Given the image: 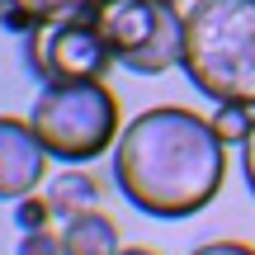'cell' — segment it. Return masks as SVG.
Returning <instances> with one entry per match:
<instances>
[{
    "instance_id": "6da1fadb",
    "label": "cell",
    "mask_w": 255,
    "mask_h": 255,
    "mask_svg": "<svg viewBox=\"0 0 255 255\" xmlns=\"http://www.w3.org/2000/svg\"><path fill=\"white\" fill-rule=\"evenodd\" d=\"M114 180L146 218H194L218 199L227 180V142L194 109L156 104L119 132Z\"/></svg>"
},
{
    "instance_id": "7a4b0ae2",
    "label": "cell",
    "mask_w": 255,
    "mask_h": 255,
    "mask_svg": "<svg viewBox=\"0 0 255 255\" xmlns=\"http://www.w3.org/2000/svg\"><path fill=\"white\" fill-rule=\"evenodd\" d=\"M180 66L199 95L255 109V0H194Z\"/></svg>"
},
{
    "instance_id": "3957f363",
    "label": "cell",
    "mask_w": 255,
    "mask_h": 255,
    "mask_svg": "<svg viewBox=\"0 0 255 255\" xmlns=\"http://www.w3.org/2000/svg\"><path fill=\"white\" fill-rule=\"evenodd\" d=\"M47 156L85 165L119 142V100L104 81H57L43 85L28 109Z\"/></svg>"
},
{
    "instance_id": "277c9868",
    "label": "cell",
    "mask_w": 255,
    "mask_h": 255,
    "mask_svg": "<svg viewBox=\"0 0 255 255\" xmlns=\"http://www.w3.org/2000/svg\"><path fill=\"white\" fill-rule=\"evenodd\" d=\"M90 19L109 43L114 66L132 76H165L184 57V14L175 0H100Z\"/></svg>"
},
{
    "instance_id": "5b68a950",
    "label": "cell",
    "mask_w": 255,
    "mask_h": 255,
    "mask_svg": "<svg viewBox=\"0 0 255 255\" xmlns=\"http://www.w3.org/2000/svg\"><path fill=\"white\" fill-rule=\"evenodd\" d=\"M28 38V71L43 85L57 81H104V71L114 66L109 43L100 38L90 14L62 19V24H38Z\"/></svg>"
},
{
    "instance_id": "8992f818",
    "label": "cell",
    "mask_w": 255,
    "mask_h": 255,
    "mask_svg": "<svg viewBox=\"0 0 255 255\" xmlns=\"http://www.w3.org/2000/svg\"><path fill=\"white\" fill-rule=\"evenodd\" d=\"M47 175V146L28 119H0V203L38 194Z\"/></svg>"
},
{
    "instance_id": "52a82bcc",
    "label": "cell",
    "mask_w": 255,
    "mask_h": 255,
    "mask_svg": "<svg viewBox=\"0 0 255 255\" xmlns=\"http://www.w3.org/2000/svg\"><path fill=\"white\" fill-rule=\"evenodd\" d=\"M43 199H47V208H52L57 222H71V218H81V213L100 208V184H95V175H85V170L71 165V170L52 175V180L43 184Z\"/></svg>"
},
{
    "instance_id": "ba28073f",
    "label": "cell",
    "mask_w": 255,
    "mask_h": 255,
    "mask_svg": "<svg viewBox=\"0 0 255 255\" xmlns=\"http://www.w3.org/2000/svg\"><path fill=\"white\" fill-rule=\"evenodd\" d=\"M95 9H100V0H5L0 24L14 33H33L38 24H62V19H81Z\"/></svg>"
},
{
    "instance_id": "9c48e42d",
    "label": "cell",
    "mask_w": 255,
    "mask_h": 255,
    "mask_svg": "<svg viewBox=\"0 0 255 255\" xmlns=\"http://www.w3.org/2000/svg\"><path fill=\"white\" fill-rule=\"evenodd\" d=\"M62 251L66 255H119V227L104 213H81V218L62 222Z\"/></svg>"
},
{
    "instance_id": "30bf717a",
    "label": "cell",
    "mask_w": 255,
    "mask_h": 255,
    "mask_svg": "<svg viewBox=\"0 0 255 255\" xmlns=\"http://www.w3.org/2000/svg\"><path fill=\"white\" fill-rule=\"evenodd\" d=\"M213 132H218L222 137V142H246V137H251V123H255V109H246V104H218V114H213Z\"/></svg>"
},
{
    "instance_id": "8fae6325",
    "label": "cell",
    "mask_w": 255,
    "mask_h": 255,
    "mask_svg": "<svg viewBox=\"0 0 255 255\" xmlns=\"http://www.w3.org/2000/svg\"><path fill=\"white\" fill-rule=\"evenodd\" d=\"M14 222H19V232H38V227H52L57 218H52L43 194H24V199L14 203Z\"/></svg>"
},
{
    "instance_id": "7c38bea8",
    "label": "cell",
    "mask_w": 255,
    "mask_h": 255,
    "mask_svg": "<svg viewBox=\"0 0 255 255\" xmlns=\"http://www.w3.org/2000/svg\"><path fill=\"white\" fill-rule=\"evenodd\" d=\"M19 255H66L62 251V232L57 227H38V232H19Z\"/></svg>"
},
{
    "instance_id": "4fadbf2b",
    "label": "cell",
    "mask_w": 255,
    "mask_h": 255,
    "mask_svg": "<svg viewBox=\"0 0 255 255\" xmlns=\"http://www.w3.org/2000/svg\"><path fill=\"white\" fill-rule=\"evenodd\" d=\"M189 255H255V246H246V241H208V246H199Z\"/></svg>"
},
{
    "instance_id": "5bb4252c",
    "label": "cell",
    "mask_w": 255,
    "mask_h": 255,
    "mask_svg": "<svg viewBox=\"0 0 255 255\" xmlns=\"http://www.w3.org/2000/svg\"><path fill=\"white\" fill-rule=\"evenodd\" d=\"M241 170H246V184L255 194V123H251V137L241 142Z\"/></svg>"
},
{
    "instance_id": "9a60e30c",
    "label": "cell",
    "mask_w": 255,
    "mask_h": 255,
    "mask_svg": "<svg viewBox=\"0 0 255 255\" xmlns=\"http://www.w3.org/2000/svg\"><path fill=\"white\" fill-rule=\"evenodd\" d=\"M119 255H161V251H146V246H132V251H119Z\"/></svg>"
},
{
    "instance_id": "2e32d148",
    "label": "cell",
    "mask_w": 255,
    "mask_h": 255,
    "mask_svg": "<svg viewBox=\"0 0 255 255\" xmlns=\"http://www.w3.org/2000/svg\"><path fill=\"white\" fill-rule=\"evenodd\" d=\"M0 19H5V0H0Z\"/></svg>"
}]
</instances>
